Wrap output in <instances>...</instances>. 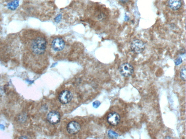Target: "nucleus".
Here are the masks:
<instances>
[{
  "label": "nucleus",
  "mask_w": 186,
  "mask_h": 139,
  "mask_svg": "<svg viewBox=\"0 0 186 139\" xmlns=\"http://www.w3.org/2000/svg\"><path fill=\"white\" fill-rule=\"evenodd\" d=\"M28 47L35 61L45 63L48 61L47 43L45 36L38 32H33L28 43Z\"/></svg>",
  "instance_id": "obj_1"
},
{
  "label": "nucleus",
  "mask_w": 186,
  "mask_h": 139,
  "mask_svg": "<svg viewBox=\"0 0 186 139\" xmlns=\"http://www.w3.org/2000/svg\"><path fill=\"white\" fill-rule=\"evenodd\" d=\"M66 45L65 41L60 37L53 38L51 43V49L55 52H59L63 51L65 48Z\"/></svg>",
  "instance_id": "obj_2"
},
{
  "label": "nucleus",
  "mask_w": 186,
  "mask_h": 139,
  "mask_svg": "<svg viewBox=\"0 0 186 139\" xmlns=\"http://www.w3.org/2000/svg\"><path fill=\"white\" fill-rule=\"evenodd\" d=\"M119 70L121 76L128 77L133 74L134 69L133 66L130 63H125L120 65Z\"/></svg>",
  "instance_id": "obj_3"
},
{
  "label": "nucleus",
  "mask_w": 186,
  "mask_h": 139,
  "mask_svg": "<svg viewBox=\"0 0 186 139\" xmlns=\"http://www.w3.org/2000/svg\"><path fill=\"white\" fill-rule=\"evenodd\" d=\"M146 48L144 42L141 40L136 39L132 42L130 45V49L133 52L140 53L143 52Z\"/></svg>",
  "instance_id": "obj_4"
},
{
  "label": "nucleus",
  "mask_w": 186,
  "mask_h": 139,
  "mask_svg": "<svg viewBox=\"0 0 186 139\" xmlns=\"http://www.w3.org/2000/svg\"><path fill=\"white\" fill-rule=\"evenodd\" d=\"M108 123L112 126H116L119 124L120 117L119 114L116 112H112L109 114L107 118Z\"/></svg>",
  "instance_id": "obj_5"
},
{
  "label": "nucleus",
  "mask_w": 186,
  "mask_h": 139,
  "mask_svg": "<svg viewBox=\"0 0 186 139\" xmlns=\"http://www.w3.org/2000/svg\"><path fill=\"white\" fill-rule=\"evenodd\" d=\"M72 98V94L69 91H63L59 95V101L61 103L66 104L68 103L71 101Z\"/></svg>",
  "instance_id": "obj_6"
},
{
  "label": "nucleus",
  "mask_w": 186,
  "mask_h": 139,
  "mask_svg": "<svg viewBox=\"0 0 186 139\" xmlns=\"http://www.w3.org/2000/svg\"><path fill=\"white\" fill-rule=\"evenodd\" d=\"M47 120L50 124L54 125L58 124L60 121V115L59 112L56 111L50 112L47 115Z\"/></svg>",
  "instance_id": "obj_7"
},
{
  "label": "nucleus",
  "mask_w": 186,
  "mask_h": 139,
  "mask_svg": "<svg viewBox=\"0 0 186 139\" xmlns=\"http://www.w3.org/2000/svg\"><path fill=\"white\" fill-rule=\"evenodd\" d=\"M67 129L69 133L71 134H76L78 133L80 130V125L76 121H71L67 125Z\"/></svg>",
  "instance_id": "obj_8"
},
{
  "label": "nucleus",
  "mask_w": 186,
  "mask_h": 139,
  "mask_svg": "<svg viewBox=\"0 0 186 139\" xmlns=\"http://www.w3.org/2000/svg\"><path fill=\"white\" fill-rule=\"evenodd\" d=\"M168 5L173 10H177L182 5V1H168Z\"/></svg>",
  "instance_id": "obj_9"
},
{
  "label": "nucleus",
  "mask_w": 186,
  "mask_h": 139,
  "mask_svg": "<svg viewBox=\"0 0 186 139\" xmlns=\"http://www.w3.org/2000/svg\"><path fill=\"white\" fill-rule=\"evenodd\" d=\"M19 5V1H12L7 4V7L9 10H14L17 9Z\"/></svg>",
  "instance_id": "obj_10"
},
{
  "label": "nucleus",
  "mask_w": 186,
  "mask_h": 139,
  "mask_svg": "<svg viewBox=\"0 0 186 139\" xmlns=\"http://www.w3.org/2000/svg\"><path fill=\"white\" fill-rule=\"evenodd\" d=\"M108 135L111 139H117L118 137V134L114 131L110 130L108 131Z\"/></svg>",
  "instance_id": "obj_11"
},
{
  "label": "nucleus",
  "mask_w": 186,
  "mask_h": 139,
  "mask_svg": "<svg viewBox=\"0 0 186 139\" xmlns=\"http://www.w3.org/2000/svg\"><path fill=\"white\" fill-rule=\"evenodd\" d=\"M180 76L183 81H185L186 80V68L184 66L181 69L180 72Z\"/></svg>",
  "instance_id": "obj_12"
},
{
  "label": "nucleus",
  "mask_w": 186,
  "mask_h": 139,
  "mask_svg": "<svg viewBox=\"0 0 186 139\" xmlns=\"http://www.w3.org/2000/svg\"><path fill=\"white\" fill-rule=\"evenodd\" d=\"M182 62V58L179 57L174 62L176 65H179L181 64Z\"/></svg>",
  "instance_id": "obj_13"
},
{
  "label": "nucleus",
  "mask_w": 186,
  "mask_h": 139,
  "mask_svg": "<svg viewBox=\"0 0 186 139\" xmlns=\"http://www.w3.org/2000/svg\"><path fill=\"white\" fill-rule=\"evenodd\" d=\"M101 103L100 101H94L93 103V106L95 108H97L100 106Z\"/></svg>",
  "instance_id": "obj_14"
},
{
  "label": "nucleus",
  "mask_w": 186,
  "mask_h": 139,
  "mask_svg": "<svg viewBox=\"0 0 186 139\" xmlns=\"http://www.w3.org/2000/svg\"><path fill=\"white\" fill-rule=\"evenodd\" d=\"M18 139H29V138L26 136H22L20 137Z\"/></svg>",
  "instance_id": "obj_15"
},
{
  "label": "nucleus",
  "mask_w": 186,
  "mask_h": 139,
  "mask_svg": "<svg viewBox=\"0 0 186 139\" xmlns=\"http://www.w3.org/2000/svg\"><path fill=\"white\" fill-rule=\"evenodd\" d=\"M130 19V18L128 16H125V21H128V20Z\"/></svg>",
  "instance_id": "obj_16"
},
{
  "label": "nucleus",
  "mask_w": 186,
  "mask_h": 139,
  "mask_svg": "<svg viewBox=\"0 0 186 139\" xmlns=\"http://www.w3.org/2000/svg\"><path fill=\"white\" fill-rule=\"evenodd\" d=\"M121 1V2H122V3H123V4H124V3H125L126 2H128V1Z\"/></svg>",
  "instance_id": "obj_17"
},
{
  "label": "nucleus",
  "mask_w": 186,
  "mask_h": 139,
  "mask_svg": "<svg viewBox=\"0 0 186 139\" xmlns=\"http://www.w3.org/2000/svg\"><path fill=\"white\" fill-rule=\"evenodd\" d=\"M165 139H172V138L170 137H167L166 138H165Z\"/></svg>",
  "instance_id": "obj_18"
},
{
  "label": "nucleus",
  "mask_w": 186,
  "mask_h": 139,
  "mask_svg": "<svg viewBox=\"0 0 186 139\" xmlns=\"http://www.w3.org/2000/svg\"></svg>",
  "instance_id": "obj_19"
}]
</instances>
